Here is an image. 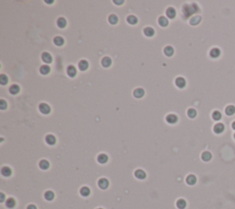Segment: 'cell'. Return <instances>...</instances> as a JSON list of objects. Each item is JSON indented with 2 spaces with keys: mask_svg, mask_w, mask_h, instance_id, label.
Returning a JSON list of instances; mask_svg holds the SVG:
<instances>
[{
  "mask_svg": "<svg viewBox=\"0 0 235 209\" xmlns=\"http://www.w3.org/2000/svg\"><path fill=\"white\" fill-rule=\"evenodd\" d=\"M234 138H235V134H234Z\"/></svg>",
  "mask_w": 235,
  "mask_h": 209,
  "instance_id": "f6af8a7d",
  "label": "cell"
},
{
  "mask_svg": "<svg viewBox=\"0 0 235 209\" xmlns=\"http://www.w3.org/2000/svg\"><path fill=\"white\" fill-rule=\"evenodd\" d=\"M166 121H167L169 124H175V122H177V117L176 115L175 114H169L166 116Z\"/></svg>",
  "mask_w": 235,
  "mask_h": 209,
  "instance_id": "8fae6325",
  "label": "cell"
},
{
  "mask_svg": "<svg viewBox=\"0 0 235 209\" xmlns=\"http://www.w3.org/2000/svg\"><path fill=\"white\" fill-rule=\"evenodd\" d=\"M175 84H176V86L178 88H184L185 86H186V80H185L183 77H178V78H176V80H175Z\"/></svg>",
  "mask_w": 235,
  "mask_h": 209,
  "instance_id": "ba28073f",
  "label": "cell"
},
{
  "mask_svg": "<svg viewBox=\"0 0 235 209\" xmlns=\"http://www.w3.org/2000/svg\"><path fill=\"white\" fill-rule=\"evenodd\" d=\"M102 66H104V67H108V66H110L111 65V59L109 58V57H104L103 59H102Z\"/></svg>",
  "mask_w": 235,
  "mask_h": 209,
  "instance_id": "e0dca14e",
  "label": "cell"
},
{
  "mask_svg": "<svg viewBox=\"0 0 235 209\" xmlns=\"http://www.w3.org/2000/svg\"><path fill=\"white\" fill-rule=\"evenodd\" d=\"M98 186H99V188L103 189V190L107 189L108 187V181L107 179H105V178H102V179H100L98 181Z\"/></svg>",
  "mask_w": 235,
  "mask_h": 209,
  "instance_id": "3957f363",
  "label": "cell"
},
{
  "mask_svg": "<svg viewBox=\"0 0 235 209\" xmlns=\"http://www.w3.org/2000/svg\"><path fill=\"white\" fill-rule=\"evenodd\" d=\"M224 130V125L222 124H215V126H214V132L216 133V134H220V133H222Z\"/></svg>",
  "mask_w": 235,
  "mask_h": 209,
  "instance_id": "52a82bcc",
  "label": "cell"
},
{
  "mask_svg": "<svg viewBox=\"0 0 235 209\" xmlns=\"http://www.w3.org/2000/svg\"><path fill=\"white\" fill-rule=\"evenodd\" d=\"M232 128L235 130V122H232Z\"/></svg>",
  "mask_w": 235,
  "mask_h": 209,
  "instance_id": "7bdbcfd3",
  "label": "cell"
},
{
  "mask_svg": "<svg viewBox=\"0 0 235 209\" xmlns=\"http://www.w3.org/2000/svg\"><path fill=\"white\" fill-rule=\"evenodd\" d=\"M127 21H128L129 23H130V24H136V23L138 22V19H137V18L135 17V16H129L128 18H127Z\"/></svg>",
  "mask_w": 235,
  "mask_h": 209,
  "instance_id": "1f68e13d",
  "label": "cell"
},
{
  "mask_svg": "<svg viewBox=\"0 0 235 209\" xmlns=\"http://www.w3.org/2000/svg\"><path fill=\"white\" fill-rule=\"evenodd\" d=\"M114 2L117 4H121V3H123V1H114Z\"/></svg>",
  "mask_w": 235,
  "mask_h": 209,
  "instance_id": "b9f144b4",
  "label": "cell"
},
{
  "mask_svg": "<svg viewBox=\"0 0 235 209\" xmlns=\"http://www.w3.org/2000/svg\"><path fill=\"white\" fill-rule=\"evenodd\" d=\"M79 68L82 70V71H85V70L87 69V67H88V63H87V61L85 60H82L79 62Z\"/></svg>",
  "mask_w": 235,
  "mask_h": 209,
  "instance_id": "2e32d148",
  "label": "cell"
},
{
  "mask_svg": "<svg viewBox=\"0 0 235 209\" xmlns=\"http://www.w3.org/2000/svg\"><path fill=\"white\" fill-rule=\"evenodd\" d=\"M144 34L148 37H151L154 34V30L152 28H150V27H147L144 29Z\"/></svg>",
  "mask_w": 235,
  "mask_h": 209,
  "instance_id": "83f0119b",
  "label": "cell"
},
{
  "mask_svg": "<svg viewBox=\"0 0 235 209\" xmlns=\"http://www.w3.org/2000/svg\"><path fill=\"white\" fill-rule=\"evenodd\" d=\"M159 24L162 27H166L168 25V19L164 17H161L159 19Z\"/></svg>",
  "mask_w": 235,
  "mask_h": 209,
  "instance_id": "d6a6232c",
  "label": "cell"
},
{
  "mask_svg": "<svg viewBox=\"0 0 235 209\" xmlns=\"http://www.w3.org/2000/svg\"><path fill=\"white\" fill-rule=\"evenodd\" d=\"M42 60H43V62L47 63V64H49V63H51V61H53L51 55H50L49 53H43L42 55Z\"/></svg>",
  "mask_w": 235,
  "mask_h": 209,
  "instance_id": "5b68a950",
  "label": "cell"
},
{
  "mask_svg": "<svg viewBox=\"0 0 235 209\" xmlns=\"http://www.w3.org/2000/svg\"><path fill=\"white\" fill-rule=\"evenodd\" d=\"M198 8H197V6H196L195 4L192 5V6H189V5H186V6L184 7V9H183V11H184V14L186 17H188L189 15H191V14L195 13L197 10H198Z\"/></svg>",
  "mask_w": 235,
  "mask_h": 209,
  "instance_id": "6da1fadb",
  "label": "cell"
},
{
  "mask_svg": "<svg viewBox=\"0 0 235 209\" xmlns=\"http://www.w3.org/2000/svg\"><path fill=\"white\" fill-rule=\"evenodd\" d=\"M49 167H50V164H49V162H48L47 160H45V159L41 160V162H40V168L42 169V170H47Z\"/></svg>",
  "mask_w": 235,
  "mask_h": 209,
  "instance_id": "d6986e66",
  "label": "cell"
},
{
  "mask_svg": "<svg viewBox=\"0 0 235 209\" xmlns=\"http://www.w3.org/2000/svg\"><path fill=\"white\" fill-rule=\"evenodd\" d=\"M187 115L190 117V118H194V117H196V115H197V111H196L195 109H189L187 111Z\"/></svg>",
  "mask_w": 235,
  "mask_h": 209,
  "instance_id": "74e56055",
  "label": "cell"
},
{
  "mask_svg": "<svg viewBox=\"0 0 235 209\" xmlns=\"http://www.w3.org/2000/svg\"><path fill=\"white\" fill-rule=\"evenodd\" d=\"M39 108H40L41 112L44 113V114H47V113H49L50 111H51V108H50V106L48 105V104H46V103H42Z\"/></svg>",
  "mask_w": 235,
  "mask_h": 209,
  "instance_id": "7a4b0ae2",
  "label": "cell"
},
{
  "mask_svg": "<svg viewBox=\"0 0 235 209\" xmlns=\"http://www.w3.org/2000/svg\"><path fill=\"white\" fill-rule=\"evenodd\" d=\"M212 118L214 119L215 121H219L220 118H221V113L219 111H215L214 112L212 113Z\"/></svg>",
  "mask_w": 235,
  "mask_h": 209,
  "instance_id": "d590c367",
  "label": "cell"
},
{
  "mask_svg": "<svg viewBox=\"0 0 235 209\" xmlns=\"http://www.w3.org/2000/svg\"><path fill=\"white\" fill-rule=\"evenodd\" d=\"M186 183H187V184H189V185H194L196 183H197V178H196V176L193 175V174L188 175L187 177H186Z\"/></svg>",
  "mask_w": 235,
  "mask_h": 209,
  "instance_id": "277c9868",
  "label": "cell"
},
{
  "mask_svg": "<svg viewBox=\"0 0 235 209\" xmlns=\"http://www.w3.org/2000/svg\"><path fill=\"white\" fill-rule=\"evenodd\" d=\"M80 194H81V195H83V196H88L89 194H90V189H89L88 187H83V188H81V190H80Z\"/></svg>",
  "mask_w": 235,
  "mask_h": 209,
  "instance_id": "4316f807",
  "label": "cell"
},
{
  "mask_svg": "<svg viewBox=\"0 0 235 209\" xmlns=\"http://www.w3.org/2000/svg\"><path fill=\"white\" fill-rule=\"evenodd\" d=\"M201 20V18L199 16H196V17H193L191 19H190V24L191 25H198V23Z\"/></svg>",
  "mask_w": 235,
  "mask_h": 209,
  "instance_id": "d4e9b609",
  "label": "cell"
},
{
  "mask_svg": "<svg viewBox=\"0 0 235 209\" xmlns=\"http://www.w3.org/2000/svg\"><path fill=\"white\" fill-rule=\"evenodd\" d=\"M135 177L137 178V179L143 180L145 177H146V173H145L142 170H137L135 172Z\"/></svg>",
  "mask_w": 235,
  "mask_h": 209,
  "instance_id": "8992f818",
  "label": "cell"
},
{
  "mask_svg": "<svg viewBox=\"0 0 235 209\" xmlns=\"http://www.w3.org/2000/svg\"><path fill=\"white\" fill-rule=\"evenodd\" d=\"M0 108H1L2 110H5L7 108V102L5 101L4 100H0Z\"/></svg>",
  "mask_w": 235,
  "mask_h": 209,
  "instance_id": "f35d334b",
  "label": "cell"
},
{
  "mask_svg": "<svg viewBox=\"0 0 235 209\" xmlns=\"http://www.w3.org/2000/svg\"><path fill=\"white\" fill-rule=\"evenodd\" d=\"M46 142H47V144H49V145H54L55 142H56V139H55V137L53 136L49 135V136H46Z\"/></svg>",
  "mask_w": 235,
  "mask_h": 209,
  "instance_id": "7402d4cb",
  "label": "cell"
},
{
  "mask_svg": "<svg viewBox=\"0 0 235 209\" xmlns=\"http://www.w3.org/2000/svg\"><path fill=\"white\" fill-rule=\"evenodd\" d=\"M118 20H119V19H118V17H117L116 15H110L108 18V21L111 23V24H116L117 22H118Z\"/></svg>",
  "mask_w": 235,
  "mask_h": 209,
  "instance_id": "e575fe53",
  "label": "cell"
},
{
  "mask_svg": "<svg viewBox=\"0 0 235 209\" xmlns=\"http://www.w3.org/2000/svg\"><path fill=\"white\" fill-rule=\"evenodd\" d=\"M19 91V87L18 85H12L11 87L9 88V92L11 94H17Z\"/></svg>",
  "mask_w": 235,
  "mask_h": 209,
  "instance_id": "f546056e",
  "label": "cell"
},
{
  "mask_svg": "<svg viewBox=\"0 0 235 209\" xmlns=\"http://www.w3.org/2000/svg\"><path fill=\"white\" fill-rule=\"evenodd\" d=\"M176 205L179 209H184L185 207L186 206V202L185 201L184 199H179L178 201L176 202Z\"/></svg>",
  "mask_w": 235,
  "mask_h": 209,
  "instance_id": "cb8c5ba5",
  "label": "cell"
},
{
  "mask_svg": "<svg viewBox=\"0 0 235 209\" xmlns=\"http://www.w3.org/2000/svg\"><path fill=\"white\" fill-rule=\"evenodd\" d=\"M201 158H202V159H203L204 161H209V160H210L211 158H212V155L210 154V152H208V151H206V152L202 153Z\"/></svg>",
  "mask_w": 235,
  "mask_h": 209,
  "instance_id": "9a60e30c",
  "label": "cell"
},
{
  "mask_svg": "<svg viewBox=\"0 0 235 209\" xmlns=\"http://www.w3.org/2000/svg\"><path fill=\"white\" fill-rule=\"evenodd\" d=\"M0 195H1V199H0V201H1V202H4V199H5V195H4V194H0Z\"/></svg>",
  "mask_w": 235,
  "mask_h": 209,
  "instance_id": "60d3db41",
  "label": "cell"
},
{
  "mask_svg": "<svg viewBox=\"0 0 235 209\" xmlns=\"http://www.w3.org/2000/svg\"><path fill=\"white\" fill-rule=\"evenodd\" d=\"M6 205L8 208H13V207L16 205V201L13 199V198H8V199L7 200Z\"/></svg>",
  "mask_w": 235,
  "mask_h": 209,
  "instance_id": "484cf974",
  "label": "cell"
},
{
  "mask_svg": "<svg viewBox=\"0 0 235 209\" xmlns=\"http://www.w3.org/2000/svg\"><path fill=\"white\" fill-rule=\"evenodd\" d=\"M53 41H54L55 45H57V46H62V44H64V38H62V37H61V36H57V37H55V38H54Z\"/></svg>",
  "mask_w": 235,
  "mask_h": 209,
  "instance_id": "4fadbf2b",
  "label": "cell"
},
{
  "mask_svg": "<svg viewBox=\"0 0 235 209\" xmlns=\"http://www.w3.org/2000/svg\"><path fill=\"white\" fill-rule=\"evenodd\" d=\"M166 15L169 19H174L175 17V9L174 8H168L166 10Z\"/></svg>",
  "mask_w": 235,
  "mask_h": 209,
  "instance_id": "9c48e42d",
  "label": "cell"
},
{
  "mask_svg": "<svg viewBox=\"0 0 235 209\" xmlns=\"http://www.w3.org/2000/svg\"><path fill=\"white\" fill-rule=\"evenodd\" d=\"M98 209H102V208H98Z\"/></svg>",
  "mask_w": 235,
  "mask_h": 209,
  "instance_id": "ee69618b",
  "label": "cell"
},
{
  "mask_svg": "<svg viewBox=\"0 0 235 209\" xmlns=\"http://www.w3.org/2000/svg\"><path fill=\"white\" fill-rule=\"evenodd\" d=\"M1 173H2L4 176H6V177H8V176L11 175V170H10V168H8V167H4V168H2V170H1Z\"/></svg>",
  "mask_w": 235,
  "mask_h": 209,
  "instance_id": "603a6c76",
  "label": "cell"
},
{
  "mask_svg": "<svg viewBox=\"0 0 235 209\" xmlns=\"http://www.w3.org/2000/svg\"><path fill=\"white\" fill-rule=\"evenodd\" d=\"M45 199L48 200V201H51V200L54 198V194H53L51 191H47V192H45Z\"/></svg>",
  "mask_w": 235,
  "mask_h": 209,
  "instance_id": "4dcf8cb0",
  "label": "cell"
},
{
  "mask_svg": "<svg viewBox=\"0 0 235 209\" xmlns=\"http://www.w3.org/2000/svg\"><path fill=\"white\" fill-rule=\"evenodd\" d=\"M220 55V51L218 48H213L210 51V56L213 57V58H216V57H219Z\"/></svg>",
  "mask_w": 235,
  "mask_h": 209,
  "instance_id": "ac0fdd59",
  "label": "cell"
},
{
  "mask_svg": "<svg viewBox=\"0 0 235 209\" xmlns=\"http://www.w3.org/2000/svg\"><path fill=\"white\" fill-rule=\"evenodd\" d=\"M8 78L6 75L2 74V75L0 76V83H1L2 85H6L7 83H8Z\"/></svg>",
  "mask_w": 235,
  "mask_h": 209,
  "instance_id": "8d00e7d4",
  "label": "cell"
},
{
  "mask_svg": "<svg viewBox=\"0 0 235 209\" xmlns=\"http://www.w3.org/2000/svg\"><path fill=\"white\" fill-rule=\"evenodd\" d=\"M107 159H108V157H107L106 154H100L99 156L98 157V161L101 164L106 163V162L107 161Z\"/></svg>",
  "mask_w": 235,
  "mask_h": 209,
  "instance_id": "7c38bea8",
  "label": "cell"
},
{
  "mask_svg": "<svg viewBox=\"0 0 235 209\" xmlns=\"http://www.w3.org/2000/svg\"><path fill=\"white\" fill-rule=\"evenodd\" d=\"M40 71H41V73H42V75H47V74H49L50 71H51V68H50L49 66L44 65V66H42V67H41Z\"/></svg>",
  "mask_w": 235,
  "mask_h": 209,
  "instance_id": "44dd1931",
  "label": "cell"
},
{
  "mask_svg": "<svg viewBox=\"0 0 235 209\" xmlns=\"http://www.w3.org/2000/svg\"><path fill=\"white\" fill-rule=\"evenodd\" d=\"M67 74L70 76L71 77H74L75 75H76V69H75V67L73 66H70L67 67Z\"/></svg>",
  "mask_w": 235,
  "mask_h": 209,
  "instance_id": "30bf717a",
  "label": "cell"
},
{
  "mask_svg": "<svg viewBox=\"0 0 235 209\" xmlns=\"http://www.w3.org/2000/svg\"><path fill=\"white\" fill-rule=\"evenodd\" d=\"M225 112H226V114H227V115H232V114H234V113H235V107H234V106H232V105L228 106V107L226 108V110H225Z\"/></svg>",
  "mask_w": 235,
  "mask_h": 209,
  "instance_id": "ffe728a7",
  "label": "cell"
},
{
  "mask_svg": "<svg viewBox=\"0 0 235 209\" xmlns=\"http://www.w3.org/2000/svg\"><path fill=\"white\" fill-rule=\"evenodd\" d=\"M27 209H37V207H36L34 205H30L28 207H27Z\"/></svg>",
  "mask_w": 235,
  "mask_h": 209,
  "instance_id": "ab89813d",
  "label": "cell"
},
{
  "mask_svg": "<svg viewBox=\"0 0 235 209\" xmlns=\"http://www.w3.org/2000/svg\"><path fill=\"white\" fill-rule=\"evenodd\" d=\"M173 53H174L173 47H171V46H166V47L164 48V55H165L171 56V55H173Z\"/></svg>",
  "mask_w": 235,
  "mask_h": 209,
  "instance_id": "f1b7e54d",
  "label": "cell"
},
{
  "mask_svg": "<svg viewBox=\"0 0 235 209\" xmlns=\"http://www.w3.org/2000/svg\"><path fill=\"white\" fill-rule=\"evenodd\" d=\"M133 95L136 98H141L144 95V90L142 89H136L133 92Z\"/></svg>",
  "mask_w": 235,
  "mask_h": 209,
  "instance_id": "5bb4252c",
  "label": "cell"
},
{
  "mask_svg": "<svg viewBox=\"0 0 235 209\" xmlns=\"http://www.w3.org/2000/svg\"><path fill=\"white\" fill-rule=\"evenodd\" d=\"M57 24L60 28H64L66 26V20L64 19V18H60V19L57 20Z\"/></svg>",
  "mask_w": 235,
  "mask_h": 209,
  "instance_id": "836d02e7",
  "label": "cell"
}]
</instances>
